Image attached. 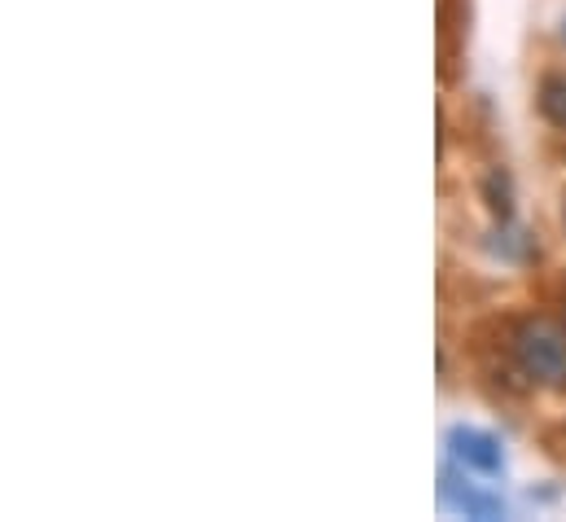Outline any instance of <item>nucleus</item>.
I'll use <instances>...</instances> for the list:
<instances>
[{"label": "nucleus", "mask_w": 566, "mask_h": 522, "mask_svg": "<svg viewBox=\"0 0 566 522\" xmlns=\"http://www.w3.org/2000/svg\"><path fill=\"white\" fill-rule=\"evenodd\" d=\"M510 347H514V365L523 369V378H532L536 387L563 392L566 387V330L558 321H545V316L518 321Z\"/></svg>", "instance_id": "f257e3e1"}, {"label": "nucleus", "mask_w": 566, "mask_h": 522, "mask_svg": "<svg viewBox=\"0 0 566 522\" xmlns=\"http://www.w3.org/2000/svg\"><path fill=\"white\" fill-rule=\"evenodd\" d=\"M448 448H452V457H457L461 466H470V470H479V474H501V443H496L492 435L470 430V426H457V430L448 435Z\"/></svg>", "instance_id": "f03ea898"}, {"label": "nucleus", "mask_w": 566, "mask_h": 522, "mask_svg": "<svg viewBox=\"0 0 566 522\" xmlns=\"http://www.w3.org/2000/svg\"><path fill=\"white\" fill-rule=\"evenodd\" d=\"M465 22H470V4L465 0H439V75L457 80V53L465 44Z\"/></svg>", "instance_id": "7ed1b4c3"}, {"label": "nucleus", "mask_w": 566, "mask_h": 522, "mask_svg": "<svg viewBox=\"0 0 566 522\" xmlns=\"http://www.w3.org/2000/svg\"><path fill=\"white\" fill-rule=\"evenodd\" d=\"M541 115L554 128H566V75H545L541 80Z\"/></svg>", "instance_id": "20e7f679"}, {"label": "nucleus", "mask_w": 566, "mask_h": 522, "mask_svg": "<svg viewBox=\"0 0 566 522\" xmlns=\"http://www.w3.org/2000/svg\"><path fill=\"white\" fill-rule=\"evenodd\" d=\"M483 194H488V207H492V216H501V220H510V176L505 171H492L488 180H483Z\"/></svg>", "instance_id": "39448f33"}, {"label": "nucleus", "mask_w": 566, "mask_h": 522, "mask_svg": "<svg viewBox=\"0 0 566 522\" xmlns=\"http://www.w3.org/2000/svg\"><path fill=\"white\" fill-rule=\"evenodd\" d=\"M461 510L465 514H474V519H496L505 505H501V497H479V492H461Z\"/></svg>", "instance_id": "423d86ee"}, {"label": "nucleus", "mask_w": 566, "mask_h": 522, "mask_svg": "<svg viewBox=\"0 0 566 522\" xmlns=\"http://www.w3.org/2000/svg\"><path fill=\"white\" fill-rule=\"evenodd\" d=\"M563 40H566V27H563Z\"/></svg>", "instance_id": "0eeeda50"}]
</instances>
